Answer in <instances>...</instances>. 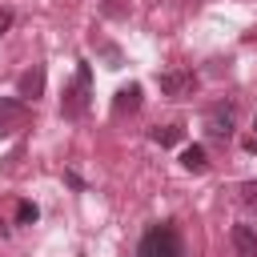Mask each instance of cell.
Instances as JSON below:
<instances>
[{
  "label": "cell",
  "instance_id": "1",
  "mask_svg": "<svg viewBox=\"0 0 257 257\" xmlns=\"http://www.w3.org/2000/svg\"><path fill=\"white\" fill-rule=\"evenodd\" d=\"M233 128H237V100L233 96H225V100H217V104H209V112H205V133L213 137V141H229L233 137Z\"/></svg>",
  "mask_w": 257,
  "mask_h": 257
},
{
  "label": "cell",
  "instance_id": "2",
  "mask_svg": "<svg viewBox=\"0 0 257 257\" xmlns=\"http://www.w3.org/2000/svg\"><path fill=\"white\" fill-rule=\"evenodd\" d=\"M141 257H185L177 229H173V225H157V229H149L145 241H141Z\"/></svg>",
  "mask_w": 257,
  "mask_h": 257
},
{
  "label": "cell",
  "instance_id": "3",
  "mask_svg": "<svg viewBox=\"0 0 257 257\" xmlns=\"http://www.w3.org/2000/svg\"><path fill=\"white\" fill-rule=\"evenodd\" d=\"M88 80H92V72H88V64H80V68H76V84L64 88V100H60V112H64L68 120H76V116L88 108Z\"/></svg>",
  "mask_w": 257,
  "mask_h": 257
},
{
  "label": "cell",
  "instance_id": "4",
  "mask_svg": "<svg viewBox=\"0 0 257 257\" xmlns=\"http://www.w3.org/2000/svg\"><path fill=\"white\" fill-rule=\"evenodd\" d=\"M157 84H161V92H165V96L181 100V96H189V92L197 88V76H193L189 68H169V72H161V76H157Z\"/></svg>",
  "mask_w": 257,
  "mask_h": 257
},
{
  "label": "cell",
  "instance_id": "5",
  "mask_svg": "<svg viewBox=\"0 0 257 257\" xmlns=\"http://www.w3.org/2000/svg\"><path fill=\"white\" fill-rule=\"evenodd\" d=\"M40 92H44V68L32 64V68H24V72L16 76V96H20V100H36Z\"/></svg>",
  "mask_w": 257,
  "mask_h": 257
},
{
  "label": "cell",
  "instance_id": "6",
  "mask_svg": "<svg viewBox=\"0 0 257 257\" xmlns=\"http://www.w3.org/2000/svg\"><path fill=\"white\" fill-rule=\"evenodd\" d=\"M24 120H28V112H24V100L0 96V133H16Z\"/></svg>",
  "mask_w": 257,
  "mask_h": 257
},
{
  "label": "cell",
  "instance_id": "7",
  "mask_svg": "<svg viewBox=\"0 0 257 257\" xmlns=\"http://www.w3.org/2000/svg\"><path fill=\"white\" fill-rule=\"evenodd\" d=\"M233 249H237V257H257V229L253 225H233Z\"/></svg>",
  "mask_w": 257,
  "mask_h": 257
},
{
  "label": "cell",
  "instance_id": "8",
  "mask_svg": "<svg viewBox=\"0 0 257 257\" xmlns=\"http://www.w3.org/2000/svg\"><path fill=\"white\" fill-rule=\"evenodd\" d=\"M112 108H116V112H137V108H141V84H124V88H116Z\"/></svg>",
  "mask_w": 257,
  "mask_h": 257
},
{
  "label": "cell",
  "instance_id": "9",
  "mask_svg": "<svg viewBox=\"0 0 257 257\" xmlns=\"http://www.w3.org/2000/svg\"><path fill=\"white\" fill-rule=\"evenodd\" d=\"M181 165H185L189 173H205V169H209V157H205L201 145H189V149L181 153Z\"/></svg>",
  "mask_w": 257,
  "mask_h": 257
},
{
  "label": "cell",
  "instance_id": "10",
  "mask_svg": "<svg viewBox=\"0 0 257 257\" xmlns=\"http://www.w3.org/2000/svg\"><path fill=\"white\" fill-rule=\"evenodd\" d=\"M181 124H165V128H153V141L161 145V149H173V145H181Z\"/></svg>",
  "mask_w": 257,
  "mask_h": 257
},
{
  "label": "cell",
  "instance_id": "11",
  "mask_svg": "<svg viewBox=\"0 0 257 257\" xmlns=\"http://www.w3.org/2000/svg\"><path fill=\"white\" fill-rule=\"evenodd\" d=\"M16 221H20V225H32V221H36V205H32V201H20V205H16Z\"/></svg>",
  "mask_w": 257,
  "mask_h": 257
},
{
  "label": "cell",
  "instance_id": "12",
  "mask_svg": "<svg viewBox=\"0 0 257 257\" xmlns=\"http://www.w3.org/2000/svg\"><path fill=\"white\" fill-rule=\"evenodd\" d=\"M12 28V8H0V36Z\"/></svg>",
  "mask_w": 257,
  "mask_h": 257
},
{
  "label": "cell",
  "instance_id": "13",
  "mask_svg": "<svg viewBox=\"0 0 257 257\" xmlns=\"http://www.w3.org/2000/svg\"><path fill=\"white\" fill-rule=\"evenodd\" d=\"M245 201H249V205L257 209V185H245Z\"/></svg>",
  "mask_w": 257,
  "mask_h": 257
},
{
  "label": "cell",
  "instance_id": "14",
  "mask_svg": "<svg viewBox=\"0 0 257 257\" xmlns=\"http://www.w3.org/2000/svg\"><path fill=\"white\" fill-rule=\"evenodd\" d=\"M253 137H257V116H253Z\"/></svg>",
  "mask_w": 257,
  "mask_h": 257
}]
</instances>
